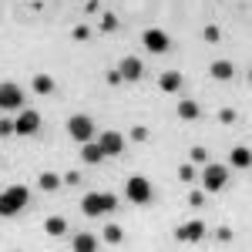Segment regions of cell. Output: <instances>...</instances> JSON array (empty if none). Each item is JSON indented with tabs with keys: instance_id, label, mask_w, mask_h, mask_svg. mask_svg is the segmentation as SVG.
I'll list each match as a JSON object with an SVG mask.
<instances>
[{
	"instance_id": "6da1fadb",
	"label": "cell",
	"mask_w": 252,
	"mask_h": 252,
	"mask_svg": "<svg viewBox=\"0 0 252 252\" xmlns=\"http://www.w3.org/2000/svg\"><path fill=\"white\" fill-rule=\"evenodd\" d=\"M118 198L111 192H88L84 198H81V212L88 215V219H97V215H108L115 212Z\"/></svg>"
},
{
	"instance_id": "7a4b0ae2",
	"label": "cell",
	"mask_w": 252,
	"mask_h": 252,
	"mask_svg": "<svg viewBox=\"0 0 252 252\" xmlns=\"http://www.w3.org/2000/svg\"><path fill=\"white\" fill-rule=\"evenodd\" d=\"M24 205H27V185H10V189L0 192V215L3 219L17 215Z\"/></svg>"
},
{
	"instance_id": "3957f363",
	"label": "cell",
	"mask_w": 252,
	"mask_h": 252,
	"mask_svg": "<svg viewBox=\"0 0 252 252\" xmlns=\"http://www.w3.org/2000/svg\"><path fill=\"white\" fill-rule=\"evenodd\" d=\"M125 195H128V202L145 205V202H152V182L141 178V175H131V178L125 182Z\"/></svg>"
},
{
	"instance_id": "277c9868",
	"label": "cell",
	"mask_w": 252,
	"mask_h": 252,
	"mask_svg": "<svg viewBox=\"0 0 252 252\" xmlns=\"http://www.w3.org/2000/svg\"><path fill=\"white\" fill-rule=\"evenodd\" d=\"M67 135L74 138L78 145L91 141V138H94V121H91L88 115H71L67 118Z\"/></svg>"
},
{
	"instance_id": "5b68a950",
	"label": "cell",
	"mask_w": 252,
	"mask_h": 252,
	"mask_svg": "<svg viewBox=\"0 0 252 252\" xmlns=\"http://www.w3.org/2000/svg\"><path fill=\"white\" fill-rule=\"evenodd\" d=\"M40 131V115L34 108H20V115L14 118V135H37Z\"/></svg>"
},
{
	"instance_id": "8992f818",
	"label": "cell",
	"mask_w": 252,
	"mask_h": 252,
	"mask_svg": "<svg viewBox=\"0 0 252 252\" xmlns=\"http://www.w3.org/2000/svg\"><path fill=\"white\" fill-rule=\"evenodd\" d=\"M225 182H229V168L225 165H205V172H202V185H205V192H219V189H225Z\"/></svg>"
},
{
	"instance_id": "52a82bcc",
	"label": "cell",
	"mask_w": 252,
	"mask_h": 252,
	"mask_svg": "<svg viewBox=\"0 0 252 252\" xmlns=\"http://www.w3.org/2000/svg\"><path fill=\"white\" fill-rule=\"evenodd\" d=\"M24 104V91H20V84L14 81H0V108H7V111H14Z\"/></svg>"
},
{
	"instance_id": "ba28073f",
	"label": "cell",
	"mask_w": 252,
	"mask_h": 252,
	"mask_svg": "<svg viewBox=\"0 0 252 252\" xmlns=\"http://www.w3.org/2000/svg\"><path fill=\"white\" fill-rule=\"evenodd\" d=\"M141 44H145L152 54H165V51H168V34H165L161 27H148V31L141 34Z\"/></svg>"
},
{
	"instance_id": "9c48e42d",
	"label": "cell",
	"mask_w": 252,
	"mask_h": 252,
	"mask_svg": "<svg viewBox=\"0 0 252 252\" xmlns=\"http://www.w3.org/2000/svg\"><path fill=\"white\" fill-rule=\"evenodd\" d=\"M97 145H101L104 158H108V155H121V152H125V138L118 135V131H104V135H97Z\"/></svg>"
},
{
	"instance_id": "30bf717a",
	"label": "cell",
	"mask_w": 252,
	"mask_h": 252,
	"mask_svg": "<svg viewBox=\"0 0 252 252\" xmlns=\"http://www.w3.org/2000/svg\"><path fill=\"white\" fill-rule=\"evenodd\" d=\"M202 235H205V225L195 219V222H189V225H178L175 229V239L178 242H202Z\"/></svg>"
},
{
	"instance_id": "8fae6325",
	"label": "cell",
	"mask_w": 252,
	"mask_h": 252,
	"mask_svg": "<svg viewBox=\"0 0 252 252\" xmlns=\"http://www.w3.org/2000/svg\"><path fill=\"white\" fill-rule=\"evenodd\" d=\"M118 71H121V81H141V74H145V67H141L138 58H125L118 64Z\"/></svg>"
},
{
	"instance_id": "7c38bea8",
	"label": "cell",
	"mask_w": 252,
	"mask_h": 252,
	"mask_svg": "<svg viewBox=\"0 0 252 252\" xmlns=\"http://www.w3.org/2000/svg\"><path fill=\"white\" fill-rule=\"evenodd\" d=\"M81 161H88V165H101L104 161V152H101V145H97L94 138L81 145Z\"/></svg>"
},
{
	"instance_id": "4fadbf2b",
	"label": "cell",
	"mask_w": 252,
	"mask_h": 252,
	"mask_svg": "<svg viewBox=\"0 0 252 252\" xmlns=\"http://www.w3.org/2000/svg\"><path fill=\"white\" fill-rule=\"evenodd\" d=\"M158 84H161V91H165V94H175V91H182L185 78H182L178 71H165V74L158 78Z\"/></svg>"
},
{
	"instance_id": "5bb4252c",
	"label": "cell",
	"mask_w": 252,
	"mask_h": 252,
	"mask_svg": "<svg viewBox=\"0 0 252 252\" xmlns=\"http://www.w3.org/2000/svg\"><path fill=\"white\" fill-rule=\"evenodd\" d=\"M209 74H212L215 81H232L235 78V67H232V61H212Z\"/></svg>"
},
{
	"instance_id": "9a60e30c",
	"label": "cell",
	"mask_w": 252,
	"mask_h": 252,
	"mask_svg": "<svg viewBox=\"0 0 252 252\" xmlns=\"http://www.w3.org/2000/svg\"><path fill=\"white\" fill-rule=\"evenodd\" d=\"M229 161H232L235 168H242V172H246V168L252 165V152L246 148V145H239V148H232V155H229Z\"/></svg>"
},
{
	"instance_id": "2e32d148",
	"label": "cell",
	"mask_w": 252,
	"mask_h": 252,
	"mask_svg": "<svg viewBox=\"0 0 252 252\" xmlns=\"http://www.w3.org/2000/svg\"><path fill=\"white\" fill-rule=\"evenodd\" d=\"M61 185H64V178H61V175H54V172H40L37 189H44V192H58Z\"/></svg>"
},
{
	"instance_id": "e0dca14e",
	"label": "cell",
	"mask_w": 252,
	"mask_h": 252,
	"mask_svg": "<svg viewBox=\"0 0 252 252\" xmlns=\"http://www.w3.org/2000/svg\"><path fill=\"white\" fill-rule=\"evenodd\" d=\"M31 88H34L37 94H54V78H51V74H34Z\"/></svg>"
},
{
	"instance_id": "ac0fdd59",
	"label": "cell",
	"mask_w": 252,
	"mask_h": 252,
	"mask_svg": "<svg viewBox=\"0 0 252 252\" xmlns=\"http://www.w3.org/2000/svg\"><path fill=\"white\" fill-rule=\"evenodd\" d=\"M198 115H202V108H198L195 101H189V97H185V101L178 104V118H182V121H195Z\"/></svg>"
},
{
	"instance_id": "d6986e66",
	"label": "cell",
	"mask_w": 252,
	"mask_h": 252,
	"mask_svg": "<svg viewBox=\"0 0 252 252\" xmlns=\"http://www.w3.org/2000/svg\"><path fill=\"white\" fill-rule=\"evenodd\" d=\"M44 232H47V235H64V232H67V222H64L61 215H51V219L44 222Z\"/></svg>"
},
{
	"instance_id": "ffe728a7",
	"label": "cell",
	"mask_w": 252,
	"mask_h": 252,
	"mask_svg": "<svg viewBox=\"0 0 252 252\" xmlns=\"http://www.w3.org/2000/svg\"><path fill=\"white\" fill-rule=\"evenodd\" d=\"M78 252H91V249H97V242H94V235H88V232H81V235H74V242H71Z\"/></svg>"
},
{
	"instance_id": "44dd1931",
	"label": "cell",
	"mask_w": 252,
	"mask_h": 252,
	"mask_svg": "<svg viewBox=\"0 0 252 252\" xmlns=\"http://www.w3.org/2000/svg\"><path fill=\"white\" fill-rule=\"evenodd\" d=\"M101 31H104V34H111V31H118V17H115V14H108V10L101 14Z\"/></svg>"
},
{
	"instance_id": "7402d4cb",
	"label": "cell",
	"mask_w": 252,
	"mask_h": 252,
	"mask_svg": "<svg viewBox=\"0 0 252 252\" xmlns=\"http://www.w3.org/2000/svg\"><path fill=\"white\" fill-rule=\"evenodd\" d=\"M104 242H108V246H118V242H121V229H118V225H104Z\"/></svg>"
},
{
	"instance_id": "603a6c76",
	"label": "cell",
	"mask_w": 252,
	"mask_h": 252,
	"mask_svg": "<svg viewBox=\"0 0 252 252\" xmlns=\"http://www.w3.org/2000/svg\"><path fill=\"white\" fill-rule=\"evenodd\" d=\"M178 178H182L185 185H192V178H195V168H192V161H185V165H178Z\"/></svg>"
},
{
	"instance_id": "cb8c5ba5",
	"label": "cell",
	"mask_w": 252,
	"mask_h": 252,
	"mask_svg": "<svg viewBox=\"0 0 252 252\" xmlns=\"http://www.w3.org/2000/svg\"><path fill=\"white\" fill-rule=\"evenodd\" d=\"M202 37L209 40V44H219V37H222V31H219V27H215V24H209V27H205V31H202Z\"/></svg>"
},
{
	"instance_id": "d4e9b609",
	"label": "cell",
	"mask_w": 252,
	"mask_h": 252,
	"mask_svg": "<svg viewBox=\"0 0 252 252\" xmlns=\"http://www.w3.org/2000/svg\"><path fill=\"white\" fill-rule=\"evenodd\" d=\"M71 37H74V40H88V37H91V27H84V24H78V27L71 31Z\"/></svg>"
},
{
	"instance_id": "484cf974",
	"label": "cell",
	"mask_w": 252,
	"mask_h": 252,
	"mask_svg": "<svg viewBox=\"0 0 252 252\" xmlns=\"http://www.w3.org/2000/svg\"><path fill=\"white\" fill-rule=\"evenodd\" d=\"M189 158H192V161H209V152H205L202 145H195L192 152H189Z\"/></svg>"
},
{
	"instance_id": "4316f807",
	"label": "cell",
	"mask_w": 252,
	"mask_h": 252,
	"mask_svg": "<svg viewBox=\"0 0 252 252\" xmlns=\"http://www.w3.org/2000/svg\"><path fill=\"white\" fill-rule=\"evenodd\" d=\"M235 118H239V115H235L232 108H222V111H219V121H222V125H232Z\"/></svg>"
},
{
	"instance_id": "83f0119b",
	"label": "cell",
	"mask_w": 252,
	"mask_h": 252,
	"mask_svg": "<svg viewBox=\"0 0 252 252\" xmlns=\"http://www.w3.org/2000/svg\"><path fill=\"white\" fill-rule=\"evenodd\" d=\"M131 138H135V141H148V128H141V125L131 128Z\"/></svg>"
},
{
	"instance_id": "f1b7e54d",
	"label": "cell",
	"mask_w": 252,
	"mask_h": 252,
	"mask_svg": "<svg viewBox=\"0 0 252 252\" xmlns=\"http://www.w3.org/2000/svg\"><path fill=\"white\" fill-rule=\"evenodd\" d=\"M202 202H205V195H202V192H189V205H192V209H198Z\"/></svg>"
},
{
	"instance_id": "f546056e",
	"label": "cell",
	"mask_w": 252,
	"mask_h": 252,
	"mask_svg": "<svg viewBox=\"0 0 252 252\" xmlns=\"http://www.w3.org/2000/svg\"><path fill=\"white\" fill-rule=\"evenodd\" d=\"M104 81H108V84H125V81H121V71H108V74H104Z\"/></svg>"
},
{
	"instance_id": "4dcf8cb0",
	"label": "cell",
	"mask_w": 252,
	"mask_h": 252,
	"mask_svg": "<svg viewBox=\"0 0 252 252\" xmlns=\"http://www.w3.org/2000/svg\"><path fill=\"white\" fill-rule=\"evenodd\" d=\"M3 135H14V121H3V118H0V138Z\"/></svg>"
},
{
	"instance_id": "1f68e13d",
	"label": "cell",
	"mask_w": 252,
	"mask_h": 252,
	"mask_svg": "<svg viewBox=\"0 0 252 252\" xmlns=\"http://www.w3.org/2000/svg\"><path fill=\"white\" fill-rule=\"evenodd\" d=\"M64 182H67V185H78L81 175H78V172H67V175H64Z\"/></svg>"
},
{
	"instance_id": "d6a6232c",
	"label": "cell",
	"mask_w": 252,
	"mask_h": 252,
	"mask_svg": "<svg viewBox=\"0 0 252 252\" xmlns=\"http://www.w3.org/2000/svg\"><path fill=\"white\" fill-rule=\"evenodd\" d=\"M215 235H219L222 242H229V239H232V229H225V225H222V229H219V232H215Z\"/></svg>"
}]
</instances>
